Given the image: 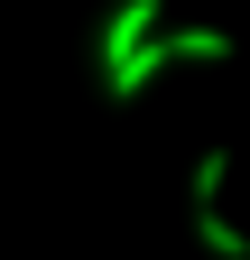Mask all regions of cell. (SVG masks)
<instances>
[{
	"mask_svg": "<svg viewBox=\"0 0 250 260\" xmlns=\"http://www.w3.org/2000/svg\"><path fill=\"white\" fill-rule=\"evenodd\" d=\"M195 242H204L213 260H250V233H241L223 205H195Z\"/></svg>",
	"mask_w": 250,
	"mask_h": 260,
	"instance_id": "obj_3",
	"label": "cell"
},
{
	"mask_svg": "<svg viewBox=\"0 0 250 260\" xmlns=\"http://www.w3.org/2000/svg\"><path fill=\"white\" fill-rule=\"evenodd\" d=\"M167 65H223L232 56V28H158Z\"/></svg>",
	"mask_w": 250,
	"mask_h": 260,
	"instance_id": "obj_2",
	"label": "cell"
},
{
	"mask_svg": "<svg viewBox=\"0 0 250 260\" xmlns=\"http://www.w3.org/2000/svg\"><path fill=\"white\" fill-rule=\"evenodd\" d=\"M158 38V0H120V10L102 19V65H120L130 47H148Z\"/></svg>",
	"mask_w": 250,
	"mask_h": 260,
	"instance_id": "obj_1",
	"label": "cell"
}]
</instances>
